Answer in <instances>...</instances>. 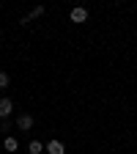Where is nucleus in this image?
<instances>
[{"instance_id": "nucleus-7", "label": "nucleus", "mask_w": 137, "mask_h": 154, "mask_svg": "<svg viewBox=\"0 0 137 154\" xmlns=\"http://www.w3.org/2000/svg\"><path fill=\"white\" fill-rule=\"evenodd\" d=\"M41 14H44V6H36V8H33V11L28 14V19L33 22V19H36V17H41Z\"/></svg>"}, {"instance_id": "nucleus-3", "label": "nucleus", "mask_w": 137, "mask_h": 154, "mask_svg": "<svg viewBox=\"0 0 137 154\" xmlns=\"http://www.w3.org/2000/svg\"><path fill=\"white\" fill-rule=\"evenodd\" d=\"M16 127H19V129H30V127H33V116H30V113H22V116L16 119Z\"/></svg>"}, {"instance_id": "nucleus-2", "label": "nucleus", "mask_w": 137, "mask_h": 154, "mask_svg": "<svg viewBox=\"0 0 137 154\" xmlns=\"http://www.w3.org/2000/svg\"><path fill=\"white\" fill-rule=\"evenodd\" d=\"M85 19H88V8H82V6L71 8V22H85Z\"/></svg>"}, {"instance_id": "nucleus-8", "label": "nucleus", "mask_w": 137, "mask_h": 154, "mask_svg": "<svg viewBox=\"0 0 137 154\" xmlns=\"http://www.w3.org/2000/svg\"><path fill=\"white\" fill-rule=\"evenodd\" d=\"M6 85H8V74L0 72V88H6Z\"/></svg>"}, {"instance_id": "nucleus-1", "label": "nucleus", "mask_w": 137, "mask_h": 154, "mask_svg": "<svg viewBox=\"0 0 137 154\" xmlns=\"http://www.w3.org/2000/svg\"><path fill=\"white\" fill-rule=\"evenodd\" d=\"M44 151H47V154H66V149H63L61 140H49V143L44 146Z\"/></svg>"}, {"instance_id": "nucleus-4", "label": "nucleus", "mask_w": 137, "mask_h": 154, "mask_svg": "<svg viewBox=\"0 0 137 154\" xmlns=\"http://www.w3.org/2000/svg\"><path fill=\"white\" fill-rule=\"evenodd\" d=\"M11 110H14L11 99H0V119H8V116H11Z\"/></svg>"}, {"instance_id": "nucleus-5", "label": "nucleus", "mask_w": 137, "mask_h": 154, "mask_svg": "<svg viewBox=\"0 0 137 154\" xmlns=\"http://www.w3.org/2000/svg\"><path fill=\"white\" fill-rule=\"evenodd\" d=\"M28 151H30V154H41V151H44V143H41V140H30V143H28Z\"/></svg>"}, {"instance_id": "nucleus-6", "label": "nucleus", "mask_w": 137, "mask_h": 154, "mask_svg": "<svg viewBox=\"0 0 137 154\" xmlns=\"http://www.w3.org/2000/svg\"><path fill=\"white\" fill-rule=\"evenodd\" d=\"M3 146H6V151H16V149H19V140H16V138H11V135H8V138L3 140Z\"/></svg>"}]
</instances>
